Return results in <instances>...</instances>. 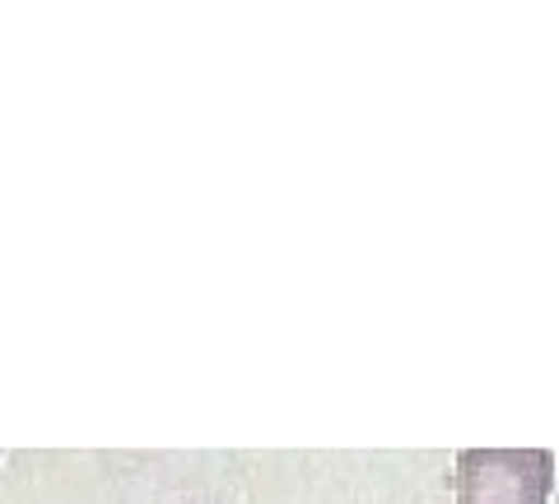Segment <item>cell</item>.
I'll use <instances>...</instances> for the list:
<instances>
[{"mask_svg":"<svg viewBox=\"0 0 559 504\" xmlns=\"http://www.w3.org/2000/svg\"><path fill=\"white\" fill-rule=\"evenodd\" d=\"M457 504H546L555 485L550 448H462Z\"/></svg>","mask_w":559,"mask_h":504,"instance_id":"obj_1","label":"cell"}]
</instances>
